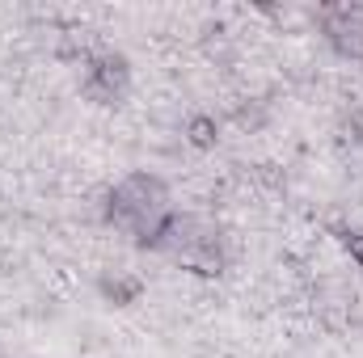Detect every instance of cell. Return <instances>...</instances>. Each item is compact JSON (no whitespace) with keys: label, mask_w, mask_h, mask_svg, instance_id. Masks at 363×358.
<instances>
[{"label":"cell","mask_w":363,"mask_h":358,"mask_svg":"<svg viewBox=\"0 0 363 358\" xmlns=\"http://www.w3.org/2000/svg\"><path fill=\"white\" fill-rule=\"evenodd\" d=\"M347 249H351L355 258H363V236L359 232H347Z\"/></svg>","instance_id":"1"}]
</instances>
